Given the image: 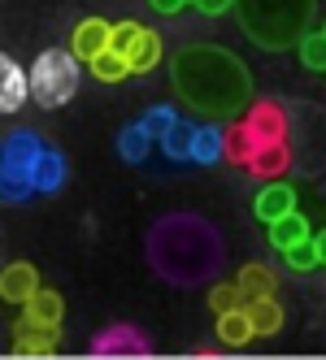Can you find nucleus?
<instances>
[{"mask_svg": "<svg viewBox=\"0 0 326 360\" xmlns=\"http://www.w3.org/2000/svg\"><path fill=\"white\" fill-rule=\"evenodd\" d=\"M174 96L200 117L231 122L253 105V70L222 44H183L170 57Z\"/></svg>", "mask_w": 326, "mask_h": 360, "instance_id": "obj_1", "label": "nucleus"}, {"mask_svg": "<svg viewBox=\"0 0 326 360\" xmlns=\"http://www.w3.org/2000/svg\"><path fill=\"white\" fill-rule=\"evenodd\" d=\"M144 252L157 278L174 287H205L227 265V243L218 226L200 213H165L148 226Z\"/></svg>", "mask_w": 326, "mask_h": 360, "instance_id": "obj_2", "label": "nucleus"}, {"mask_svg": "<svg viewBox=\"0 0 326 360\" xmlns=\"http://www.w3.org/2000/svg\"><path fill=\"white\" fill-rule=\"evenodd\" d=\"M70 183L65 152L53 148L31 126H9L0 139V195L5 204H27L31 195H57Z\"/></svg>", "mask_w": 326, "mask_h": 360, "instance_id": "obj_3", "label": "nucleus"}, {"mask_svg": "<svg viewBox=\"0 0 326 360\" xmlns=\"http://www.w3.org/2000/svg\"><path fill=\"white\" fill-rule=\"evenodd\" d=\"M313 13L318 0H235L239 31L265 53L300 48V39L313 31Z\"/></svg>", "mask_w": 326, "mask_h": 360, "instance_id": "obj_4", "label": "nucleus"}, {"mask_svg": "<svg viewBox=\"0 0 326 360\" xmlns=\"http://www.w3.org/2000/svg\"><path fill=\"white\" fill-rule=\"evenodd\" d=\"M83 83V61L74 48H44L31 61V100L39 109H61Z\"/></svg>", "mask_w": 326, "mask_h": 360, "instance_id": "obj_5", "label": "nucleus"}, {"mask_svg": "<svg viewBox=\"0 0 326 360\" xmlns=\"http://www.w3.org/2000/svg\"><path fill=\"white\" fill-rule=\"evenodd\" d=\"M179 117V109H170V105H153L148 113H139L135 122H127L118 131V157L127 161V165H144L153 152H161V135H165V126Z\"/></svg>", "mask_w": 326, "mask_h": 360, "instance_id": "obj_6", "label": "nucleus"}, {"mask_svg": "<svg viewBox=\"0 0 326 360\" xmlns=\"http://www.w3.org/2000/svg\"><path fill=\"white\" fill-rule=\"evenodd\" d=\"M113 53L131 65V74H148L161 65V35L148 31L144 22H113Z\"/></svg>", "mask_w": 326, "mask_h": 360, "instance_id": "obj_7", "label": "nucleus"}, {"mask_svg": "<svg viewBox=\"0 0 326 360\" xmlns=\"http://www.w3.org/2000/svg\"><path fill=\"white\" fill-rule=\"evenodd\" d=\"M92 352L96 356H148L153 343H148V334L131 321H113L105 326L100 334H92Z\"/></svg>", "mask_w": 326, "mask_h": 360, "instance_id": "obj_8", "label": "nucleus"}, {"mask_svg": "<svg viewBox=\"0 0 326 360\" xmlns=\"http://www.w3.org/2000/svg\"><path fill=\"white\" fill-rule=\"evenodd\" d=\"M61 321H65V304L57 291L39 287L27 304H22V317H18V330H53L61 334Z\"/></svg>", "mask_w": 326, "mask_h": 360, "instance_id": "obj_9", "label": "nucleus"}, {"mask_svg": "<svg viewBox=\"0 0 326 360\" xmlns=\"http://www.w3.org/2000/svg\"><path fill=\"white\" fill-rule=\"evenodd\" d=\"M109 44H113V22H105V18H83L70 35V48L79 53V61H96Z\"/></svg>", "mask_w": 326, "mask_h": 360, "instance_id": "obj_10", "label": "nucleus"}, {"mask_svg": "<svg viewBox=\"0 0 326 360\" xmlns=\"http://www.w3.org/2000/svg\"><path fill=\"white\" fill-rule=\"evenodd\" d=\"M31 96V70H22L13 57H0V109L18 113Z\"/></svg>", "mask_w": 326, "mask_h": 360, "instance_id": "obj_11", "label": "nucleus"}, {"mask_svg": "<svg viewBox=\"0 0 326 360\" xmlns=\"http://www.w3.org/2000/svg\"><path fill=\"white\" fill-rule=\"evenodd\" d=\"M253 213H257V221H279V217H287V213H296V191L287 187V183H261V191H257V200H253Z\"/></svg>", "mask_w": 326, "mask_h": 360, "instance_id": "obj_12", "label": "nucleus"}, {"mask_svg": "<svg viewBox=\"0 0 326 360\" xmlns=\"http://www.w3.org/2000/svg\"><path fill=\"white\" fill-rule=\"evenodd\" d=\"M35 291H39V274H35V265H27V261L5 265V274H0V295H5L9 304H27Z\"/></svg>", "mask_w": 326, "mask_h": 360, "instance_id": "obj_13", "label": "nucleus"}, {"mask_svg": "<svg viewBox=\"0 0 326 360\" xmlns=\"http://www.w3.org/2000/svg\"><path fill=\"white\" fill-rule=\"evenodd\" d=\"M218 339L227 343V347H244L248 339H257V330H253V317H248V308H231V313H218Z\"/></svg>", "mask_w": 326, "mask_h": 360, "instance_id": "obj_14", "label": "nucleus"}, {"mask_svg": "<svg viewBox=\"0 0 326 360\" xmlns=\"http://www.w3.org/2000/svg\"><path fill=\"white\" fill-rule=\"evenodd\" d=\"M244 308H248V317H253L257 334H279L283 330V308H279L274 295H248Z\"/></svg>", "mask_w": 326, "mask_h": 360, "instance_id": "obj_15", "label": "nucleus"}, {"mask_svg": "<svg viewBox=\"0 0 326 360\" xmlns=\"http://www.w3.org/2000/svg\"><path fill=\"white\" fill-rule=\"evenodd\" d=\"M265 230H270V243L279 248V252H287V248H296V243H305V239H313V230H309V221L300 217V213H287V217H279V221H270Z\"/></svg>", "mask_w": 326, "mask_h": 360, "instance_id": "obj_16", "label": "nucleus"}, {"mask_svg": "<svg viewBox=\"0 0 326 360\" xmlns=\"http://www.w3.org/2000/svg\"><path fill=\"white\" fill-rule=\"evenodd\" d=\"M57 339H61V334H53V330H18L13 334V352L48 356V352H57Z\"/></svg>", "mask_w": 326, "mask_h": 360, "instance_id": "obj_17", "label": "nucleus"}, {"mask_svg": "<svg viewBox=\"0 0 326 360\" xmlns=\"http://www.w3.org/2000/svg\"><path fill=\"white\" fill-rule=\"evenodd\" d=\"M87 70L96 74L100 83H122V79H131V65L122 61V57L113 53V48H105V53H100L96 61H87Z\"/></svg>", "mask_w": 326, "mask_h": 360, "instance_id": "obj_18", "label": "nucleus"}, {"mask_svg": "<svg viewBox=\"0 0 326 360\" xmlns=\"http://www.w3.org/2000/svg\"><path fill=\"white\" fill-rule=\"evenodd\" d=\"M235 282L244 287V295H274V287H279V278H274L265 265H244Z\"/></svg>", "mask_w": 326, "mask_h": 360, "instance_id": "obj_19", "label": "nucleus"}, {"mask_svg": "<svg viewBox=\"0 0 326 360\" xmlns=\"http://www.w3.org/2000/svg\"><path fill=\"white\" fill-rule=\"evenodd\" d=\"M296 53L305 61V70H326V31H309Z\"/></svg>", "mask_w": 326, "mask_h": 360, "instance_id": "obj_20", "label": "nucleus"}, {"mask_svg": "<svg viewBox=\"0 0 326 360\" xmlns=\"http://www.w3.org/2000/svg\"><path fill=\"white\" fill-rule=\"evenodd\" d=\"M283 261H287L291 269H318V265H322V256H318V243H313V239H305V243L287 248V252H283Z\"/></svg>", "mask_w": 326, "mask_h": 360, "instance_id": "obj_21", "label": "nucleus"}, {"mask_svg": "<svg viewBox=\"0 0 326 360\" xmlns=\"http://www.w3.org/2000/svg\"><path fill=\"white\" fill-rule=\"evenodd\" d=\"M248 295H244V287L239 282H227V287H218L213 295H209V304H213V313H231V308H239Z\"/></svg>", "mask_w": 326, "mask_h": 360, "instance_id": "obj_22", "label": "nucleus"}, {"mask_svg": "<svg viewBox=\"0 0 326 360\" xmlns=\"http://www.w3.org/2000/svg\"><path fill=\"white\" fill-rule=\"evenodd\" d=\"M192 5L205 13V18H218V13H227V9H235V0H192Z\"/></svg>", "mask_w": 326, "mask_h": 360, "instance_id": "obj_23", "label": "nucleus"}, {"mask_svg": "<svg viewBox=\"0 0 326 360\" xmlns=\"http://www.w3.org/2000/svg\"><path fill=\"white\" fill-rule=\"evenodd\" d=\"M148 5H153L157 13H165V18H170V13H179L183 5H192V0H148Z\"/></svg>", "mask_w": 326, "mask_h": 360, "instance_id": "obj_24", "label": "nucleus"}, {"mask_svg": "<svg viewBox=\"0 0 326 360\" xmlns=\"http://www.w3.org/2000/svg\"><path fill=\"white\" fill-rule=\"evenodd\" d=\"M313 243H318V256H322V265H326V230H318Z\"/></svg>", "mask_w": 326, "mask_h": 360, "instance_id": "obj_25", "label": "nucleus"}, {"mask_svg": "<svg viewBox=\"0 0 326 360\" xmlns=\"http://www.w3.org/2000/svg\"><path fill=\"white\" fill-rule=\"evenodd\" d=\"M322 31H326V27H322Z\"/></svg>", "mask_w": 326, "mask_h": 360, "instance_id": "obj_26", "label": "nucleus"}]
</instances>
